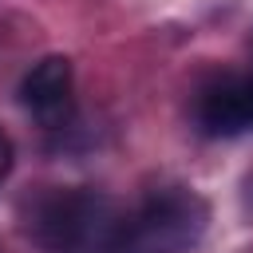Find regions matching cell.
Here are the masks:
<instances>
[{
    "instance_id": "cell-2",
    "label": "cell",
    "mask_w": 253,
    "mask_h": 253,
    "mask_svg": "<svg viewBox=\"0 0 253 253\" xmlns=\"http://www.w3.org/2000/svg\"><path fill=\"white\" fill-rule=\"evenodd\" d=\"M210 210L190 190L150 194L134 213H123L111 253H190L206 233Z\"/></svg>"
},
{
    "instance_id": "cell-5",
    "label": "cell",
    "mask_w": 253,
    "mask_h": 253,
    "mask_svg": "<svg viewBox=\"0 0 253 253\" xmlns=\"http://www.w3.org/2000/svg\"><path fill=\"white\" fill-rule=\"evenodd\" d=\"M8 170H12V138L0 130V182L8 178Z\"/></svg>"
},
{
    "instance_id": "cell-3",
    "label": "cell",
    "mask_w": 253,
    "mask_h": 253,
    "mask_svg": "<svg viewBox=\"0 0 253 253\" xmlns=\"http://www.w3.org/2000/svg\"><path fill=\"white\" fill-rule=\"evenodd\" d=\"M198 126L210 138H233L253 130V75H229L202 91Z\"/></svg>"
},
{
    "instance_id": "cell-4",
    "label": "cell",
    "mask_w": 253,
    "mask_h": 253,
    "mask_svg": "<svg viewBox=\"0 0 253 253\" xmlns=\"http://www.w3.org/2000/svg\"><path fill=\"white\" fill-rule=\"evenodd\" d=\"M20 103L47 126L63 123V115L71 111V59L67 55L40 59L20 83Z\"/></svg>"
},
{
    "instance_id": "cell-1",
    "label": "cell",
    "mask_w": 253,
    "mask_h": 253,
    "mask_svg": "<svg viewBox=\"0 0 253 253\" xmlns=\"http://www.w3.org/2000/svg\"><path fill=\"white\" fill-rule=\"evenodd\" d=\"M119 206L95 190H51L36 198L28 233L47 253H111L119 233Z\"/></svg>"
}]
</instances>
